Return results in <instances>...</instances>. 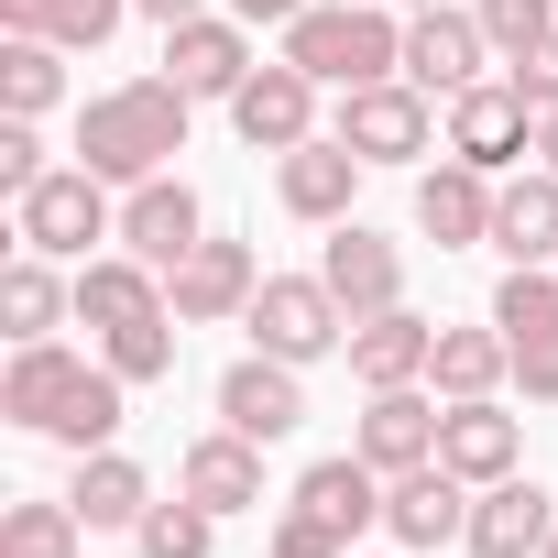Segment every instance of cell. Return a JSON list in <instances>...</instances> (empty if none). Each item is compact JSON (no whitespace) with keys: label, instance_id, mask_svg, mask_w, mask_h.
<instances>
[{"label":"cell","instance_id":"6da1fadb","mask_svg":"<svg viewBox=\"0 0 558 558\" xmlns=\"http://www.w3.org/2000/svg\"><path fill=\"white\" fill-rule=\"evenodd\" d=\"M186 110L197 99L175 77H132V88H110V99L77 110V165L110 175V186H143V175H165L186 154Z\"/></svg>","mask_w":558,"mask_h":558},{"label":"cell","instance_id":"7a4b0ae2","mask_svg":"<svg viewBox=\"0 0 558 558\" xmlns=\"http://www.w3.org/2000/svg\"><path fill=\"white\" fill-rule=\"evenodd\" d=\"M286 66H307L318 88L405 77V23H395V12H296V23H286Z\"/></svg>","mask_w":558,"mask_h":558},{"label":"cell","instance_id":"3957f363","mask_svg":"<svg viewBox=\"0 0 558 558\" xmlns=\"http://www.w3.org/2000/svg\"><path fill=\"white\" fill-rule=\"evenodd\" d=\"M12 230H23V252H45V263H88V241H121L110 175L56 165L45 186H23V197H12Z\"/></svg>","mask_w":558,"mask_h":558},{"label":"cell","instance_id":"277c9868","mask_svg":"<svg viewBox=\"0 0 558 558\" xmlns=\"http://www.w3.org/2000/svg\"><path fill=\"white\" fill-rule=\"evenodd\" d=\"M241 329H252V351H274V362H318V351H340L351 340V307L329 296V274H263V296L241 307Z\"/></svg>","mask_w":558,"mask_h":558},{"label":"cell","instance_id":"5b68a950","mask_svg":"<svg viewBox=\"0 0 558 558\" xmlns=\"http://www.w3.org/2000/svg\"><path fill=\"white\" fill-rule=\"evenodd\" d=\"M427 88L416 77H373V88H340V143L362 154V165H416L427 154Z\"/></svg>","mask_w":558,"mask_h":558},{"label":"cell","instance_id":"8992f818","mask_svg":"<svg viewBox=\"0 0 558 558\" xmlns=\"http://www.w3.org/2000/svg\"><path fill=\"white\" fill-rule=\"evenodd\" d=\"M449 154L482 165V175H504L514 154H536V110H525V88H514V77L460 88V99H449Z\"/></svg>","mask_w":558,"mask_h":558},{"label":"cell","instance_id":"52a82bcc","mask_svg":"<svg viewBox=\"0 0 558 558\" xmlns=\"http://www.w3.org/2000/svg\"><path fill=\"white\" fill-rule=\"evenodd\" d=\"M230 121H241V143H252V154H296V143H318V77L274 56V66H252V77H241Z\"/></svg>","mask_w":558,"mask_h":558},{"label":"cell","instance_id":"ba28073f","mask_svg":"<svg viewBox=\"0 0 558 558\" xmlns=\"http://www.w3.org/2000/svg\"><path fill=\"white\" fill-rule=\"evenodd\" d=\"M482 56H493L482 12H449V0H427V12L405 23V77H416L427 99H460V88H482Z\"/></svg>","mask_w":558,"mask_h":558},{"label":"cell","instance_id":"9c48e42d","mask_svg":"<svg viewBox=\"0 0 558 558\" xmlns=\"http://www.w3.org/2000/svg\"><path fill=\"white\" fill-rule=\"evenodd\" d=\"M197 241H208V219H197V186H186V175H143V186L121 197V252H143L154 274H175Z\"/></svg>","mask_w":558,"mask_h":558},{"label":"cell","instance_id":"30bf717a","mask_svg":"<svg viewBox=\"0 0 558 558\" xmlns=\"http://www.w3.org/2000/svg\"><path fill=\"white\" fill-rule=\"evenodd\" d=\"M318 274H329V296H340L351 318H384V307H405V252H395L384 230H362V219H340V230H329Z\"/></svg>","mask_w":558,"mask_h":558},{"label":"cell","instance_id":"8fae6325","mask_svg":"<svg viewBox=\"0 0 558 558\" xmlns=\"http://www.w3.org/2000/svg\"><path fill=\"white\" fill-rule=\"evenodd\" d=\"M219 427H241V438H296L307 427V395H296V362H274V351H252V362H230L219 373Z\"/></svg>","mask_w":558,"mask_h":558},{"label":"cell","instance_id":"7c38bea8","mask_svg":"<svg viewBox=\"0 0 558 558\" xmlns=\"http://www.w3.org/2000/svg\"><path fill=\"white\" fill-rule=\"evenodd\" d=\"M384 525H395V547H449V536H471V482H460L449 460L395 471V482H384Z\"/></svg>","mask_w":558,"mask_h":558},{"label":"cell","instance_id":"4fadbf2b","mask_svg":"<svg viewBox=\"0 0 558 558\" xmlns=\"http://www.w3.org/2000/svg\"><path fill=\"white\" fill-rule=\"evenodd\" d=\"M547 536H558V493H536V482H514V471L471 493V536H460L471 558H536Z\"/></svg>","mask_w":558,"mask_h":558},{"label":"cell","instance_id":"5bb4252c","mask_svg":"<svg viewBox=\"0 0 558 558\" xmlns=\"http://www.w3.org/2000/svg\"><path fill=\"white\" fill-rule=\"evenodd\" d=\"M263 296V274H252V252L241 241H197L175 274H165V307L186 318V329H208V318H241Z\"/></svg>","mask_w":558,"mask_h":558},{"label":"cell","instance_id":"9a60e30c","mask_svg":"<svg viewBox=\"0 0 558 558\" xmlns=\"http://www.w3.org/2000/svg\"><path fill=\"white\" fill-rule=\"evenodd\" d=\"M165 77L186 88V99H241V77H252V34L241 23H175L165 34Z\"/></svg>","mask_w":558,"mask_h":558},{"label":"cell","instance_id":"2e32d148","mask_svg":"<svg viewBox=\"0 0 558 558\" xmlns=\"http://www.w3.org/2000/svg\"><path fill=\"white\" fill-rule=\"evenodd\" d=\"M175 493L208 504V514H252V504H263V438H241V427L197 438V449L175 460Z\"/></svg>","mask_w":558,"mask_h":558},{"label":"cell","instance_id":"e0dca14e","mask_svg":"<svg viewBox=\"0 0 558 558\" xmlns=\"http://www.w3.org/2000/svg\"><path fill=\"white\" fill-rule=\"evenodd\" d=\"M77 318L110 340V329H132V318H165V274L143 263V252H88L77 263Z\"/></svg>","mask_w":558,"mask_h":558},{"label":"cell","instance_id":"ac0fdd59","mask_svg":"<svg viewBox=\"0 0 558 558\" xmlns=\"http://www.w3.org/2000/svg\"><path fill=\"white\" fill-rule=\"evenodd\" d=\"M416 230L438 241V252H471V241H493V175L482 165H438V175H416Z\"/></svg>","mask_w":558,"mask_h":558},{"label":"cell","instance_id":"d6986e66","mask_svg":"<svg viewBox=\"0 0 558 558\" xmlns=\"http://www.w3.org/2000/svg\"><path fill=\"white\" fill-rule=\"evenodd\" d=\"M427 362H438V329H427V318H405V307H384V318H351V373H362V395L427 384Z\"/></svg>","mask_w":558,"mask_h":558},{"label":"cell","instance_id":"ffe728a7","mask_svg":"<svg viewBox=\"0 0 558 558\" xmlns=\"http://www.w3.org/2000/svg\"><path fill=\"white\" fill-rule=\"evenodd\" d=\"M362 460L395 482V471H427L438 460V405L416 395V384H395V395H373L362 405Z\"/></svg>","mask_w":558,"mask_h":558},{"label":"cell","instance_id":"44dd1931","mask_svg":"<svg viewBox=\"0 0 558 558\" xmlns=\"http://www.w3.org/2000/svg\"><path fill=\"white\" fill-rule=\"evenodd\" d=\"M514 449H525V438H514V416H504L493 395H460V405L438 416V460H449L471 493H482V482H504V471H514Z\"/></svg>","mask_w":558,"mask_h":558},{"label":"cell","instance_id":"7402d4cb","mask_svg":"<svg viewBox=\"0 0 558 558\" xmlns=\"http://www.w3.org/2000/svg\"><path fill=\"white\" fill-rule=\"evenodd\" d=\"M77 384H88V362H77V351L23 340V351H12V373H0V416H12V427H56Z\"/></svg>","mask_w":558,"mask_h":558},{"label":"cell","instance_id":"603a6c76","mask_svg":"<svg viewBox=\"0 0 558 558\" xmlns=\"http://www.w3.org/2000/svg\"><path fill=\"white\" fill-rule=\"evenodd\" d=\"M274 186H286L296 219H351V186H362V154L329 132V143H296L286 165H274Z\"/></svg>","mask_w":558,"mask_h":558},{"label":"cell","instance_id":"cb8c5ba5","mask_svg":"<svg viewBox=\"0 0 558 558\" xmlns=\"http://www.w3.org/2000/svg\"><path fill=\"white\" fill-rule=\"evenodd\" d=\"M66 504H77V525H88V536H110V525H143V514H154V482H143V460H121V449H88Z\"/></svg>","mask_w":558,"mask_h":558},{"label":"cell","instance_id":"d4e9b609","mask_svg":"<svg viewBox=\"0 0 558 558\" xmlns=\"http://www.w3.org/2000/svg\"><path fill=\"white\" fill-rule=\"evenodd\" d=\"M493 241H504L514 263H558V175H547V165L514 175V186H493Z\"/></svg>","mask_w":558,"mask_h":558},{"label":"cell","instance_id":"484cf974","mask_svg":"<svg viewBox=\"0 0 558 558\" xmlns=\"http://www.w3.org/2000/svg\"><path fill=\"white\" fill-rule=\"evenodd\" d=\"M296 504H307V514H329L340 536H362V525L384 514V471H373L362 449H351V460H307V482H296Z\"/></svg>","mask_w":558,"mask_h":558},{"label":"cell","instance_id":"4316f807","mask_svg":"<svg viewBox=\"0 0 558 558\" xmlns=\"http://www.w3.org/2000/svg\"><path fill=\"white\" fill-rule=\"evenodd\" d=\"M56 56H66L56 34H12V45H0V110H12V121H45L66 99V66Z\"/></svg>","mask_w":558,"mask_h":558},{"label":"cell","instance_id":"83f0119b","mask_svg":"<svg viewBox=\"0 0 558 558\" xmlns=\"http://www.w3.org/2000/svg\"><path fill=\"white\" fill-rule=\"evenodd\" d=\"M504 373H514V340H504V329H438V362H427V384H438L449 405H460V395H493Z\"/></svg>","mask_w":558,"mask_h":558},{"label":"cell","instance_id":"f1b7e54d","mask_svg":"<svg viewBox=\"0 0 558 558\" xmlns=\"http://www.w3.org/2000/svg\"><path fill=\"white\" fill-rule=\"evenodd\" d=\"M77 307V286H56L45 252H12V274H0V318H12V340H56V318Z\"/></svg>","mask_w":558,"mask_h":558},{"label":"cell","instance_id":"f546056e","mask_svg":"<svg viewBox=\"0 0 558 558\" xmlns=\"http://www.w3.org/2000/svg\"><path fill=\"white\" fill-rule=\"evenodd\" d=\"M493 329L504 340H547L558 329V263H514L504 286H493Z\"/></svg>","mask_w":558,"mask_h":558},{"label":"cell","instance_id":"4dcf8cb0","mask_svg":"<svg viewBox=\"0 0 558 558\" xmlns=\"http://www.w3.org/2000/svg\"><path fill=\"white\" fill-rule=\"evenodd\" d=\"M121 395H132V384H121V373H110V362H99V373H88V384H77V395H66V416H56V427H45V438H66V449H77V460H88V449H110V438H121Z\"/></svg>","mask_w":558,"mask_h":558},{"label":"cell","instance_id":"1f68e13d","mask_svg":"<svg viewBox=\"0 0 558 558\" xmlns=\"http://www.w3.org/2000/svg\"><path fill=\"white\" fill-rule=\"evenodd\" d=\"M88 525H77V504L66 493H23L12 514H0V558H45V547H77Z\"/></svg>","mask_w":558,"mask_h":558},{"label":"cell","instance_id":"d6a6232c","mask_svg":"<svg viewBox=\"0 0 558 558\" xmlns=\"http://www.w3.org/2000/svg\"><path fill=\"white\" fill-rule=\"evenodd\" d=\"M99 351H110V373H121V384H165V373H175V307H165V318H132V329H110Z\"/></svg>","mask_w":558,"mask_h":558},{"label":"cell","instance_id":"836d02e7","mask_svg":"<svg viewBox=\"0 0 558 558\" xmlns=\"http://www.w3.org/2000/svg\"><path fill=\"white\" fill-rule=\"evenodd\" d=\"M208 536H219V514H208V504H186V493H175V504H154V514L132 525V547H143V558H208Z\"/></svg>","mask_w":558,"mask_h":558},{"label":"cell","instance_id":"e575fe53","mask_svg":"<svg viewBox=\"0 0 558 558\" xmlns=\"http://www.w3.org/2000/svg\"><path fill=\"white\" fill-rule=\"evenodd\" d=\"M121 12H132V0H56V12H45V34H56V45H88V56H99V45L121 34Z\"/></svg>","mask_w":558,"mask_h":558},{"label":"cell","instance_id":"d590c367","mask_svg":"<svg viewBox=\"0 0 558 558\" xmlns=\"http://www.w3.org/2000/svg\"><path fill=\"white\" fill-rule=\"evenodd\" d=\"M274 558H351V536H340L329 514H307V504H286V514H274Z\"/></svg>","mask_w":558,"mask_h":558},{"label":"cell","instance_id":"8d00e7d4","mask_svg":"<svg viewBox=\"0 0 558 558\" xmlns=\"http://www.w3.org/2000/svg\"><path fill=\"white\" fill-rule=\"evenodd\" d=\"M56 165H45V143H34V121H12L0 110V197H23V186H45Z\"/></svg>","mask_w":558,"mask_h":558},{"label":"cell","instance_id":"74e56055","mask_svg":"<svg viewBox=\"0 0 558 558\" xmlns=\"http://www.w3.org/2000/svg\"><path fill=\"white\" fill-rule=\"evenodd\" d=\"M482 34H493V56H525V45L558 34V23H547V0H482Z\"/></svg>","mask_w":558,"mask_h":558},{"label":"cell","instance_id":"f35d334b","mask_svg":"<svg viewBox=\"0 0 558 558\" xmlns=\"http://www.w3.org/2000/svg\"><path fill=\"white\" fill-rule=\"evenodd\" d=\"M504 77L525 88V110H558V34H536L525 56H504Z\"/></svg>","mask_w":558,"mask_h":558},{"label":"cell","instance_id":"ab89813d","mask_svg":"<svg viewBox=\"0 0 558 558\" xmlns=\"http://www.w3.org/2000/svg\"><path fill=\"white\" fill-rule=\"evenodd\" d=\"M514 384H525L536 405H558V329H547V340H514Z\"/></svg>","mask_w":558,"mask_h":558},{"label":"cell","instance_id":"60d3db41","mask_svg":"<svg viewBox=\"0 0 558 558\" xmlns=\"http://www.w3.org/2000/svg\"><path fill=\"white\" fill-rule=\"evenodd\" d=\"M45 12L56 0H0V34H45Z\"/></svg>","mask_w":558,"mask_h":558},{"label":"cell","instance_id":"b9f144b4","mask_svg":"<svg viewBox=\"0 0 558 558\" xmlns=\"http://www.w3.org/2000/svg\"><path fill=\"white\" fill-rule=\"evenodd\" d=\"M132 12H143V23H165V34H175V23H197V12H208V0H132Z\"/></svg>","mask_w":558,"mask_h":558},{"label":"cell","instance_id":"7bdbcfd3","mask_svg":"<svg viewBox=\"0 0 558 558\" xmlns=\"http://www.w3.org/2000/svg\"><path fill=\"white\" fill-rule=\"evenodd\" d=\"M230 12H241V23H296L307 0H230Z\"/></svg>","mask_w":558,"mask_h":558},{"label":"cell","instance_id":"ee69618b","mask_svg":"<svg viewBox=\"0 0 558 558\" xmlns=\"http://www.w3.org/2000/svg\"><path fill=\"white\" fill-rule=\"evenodd\" d=\"M536 165L558 175V110H536Z\"/></svg>","mask_w":558,"mask_h":558},{"label":"cell","instance_id":"f6af8a7d","mask_svg":"<svg viewBox=\"0 0 558 558\" xmlns=\"http://www.w3.org/2000/svg\"><path fill=\"white\" fill-rule=\"evenodd\" d=\"M536 558H558V536H547V547H536Z\"/></svg>","mask_w":558,"mask_h":558},{"label":"cell","instance_id":"bcb514c9","mask_svg":"<svg viewBox=\"0 0 558 558\" xmlns=\"http://www.w3.org/2000/svg\"><path fill=\"white\" fill-rule=\"evenodd\" d=\"M45 558H77V547H45Z\"/></svg>","mask_w":558,"mask_h":558},{"label":"cell","instance_id":"7dc6e473","mask_svg":"<svg viewBox=\"0 0 558 558\" xmlns=\"http://www.w3.org/2000/svg\"><path fill=\"white\" fill-rule=\"evenodd\" d=\"M405 12H427V0H405Z\"/></svg>","mask_w":558,"mask_h":558}]
</instances>
